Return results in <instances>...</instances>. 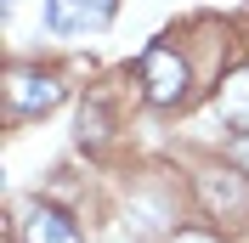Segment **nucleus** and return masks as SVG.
Returning <instances> with one entry per match:
<instances>
[{
  "label": "nucleus",
  "instance_id": "nucleus-6",
  "mask_svg": "<svg viewBox=\"0 0 249 243\" xmlns=\"http://www.w3.org/2000/svg\"><path fill=\"white\" fill-rule=\"evenodd\" d=\"M221 113H227V124H232L238 136H249V74H232V79H227Z\"/></svg>",
  "mask_w": 249,
  "mask_h": 243
},
{
  "label": "nucleus",
  "instance_id": "nucleus-2",
  "mask_svg": "<svg viewBox=\"0 0 249 243\" xmlns=\"http://www.w3.org/2000/svg\"><path fill=\"white\" fill-rule=\"evenodd\" d=\"M142 79H147V102L153 107H176L187 96V62L170 46H147L142 51Z\"/></svg>",
  "mask_w": 249,
  "mask_h": 243
},
{
  "label": "nucleus",
  "instance_id": "nucleus-4",
  "mask_svg": "<svg viewBox=\"0 0 249 243\" xmlns=\"http://www.w3.org/2000/svg\"><path fill=\"white\" fill-rule=\"evenodd\" d=\"M198 187H204V204H210L221 221L249 215V192H244V181H238L232 170H210V175H198Z\"/></svg>",
  "mask_w": 249,
  "mask_h": 243
},
{
  "label": "nucleus",
  "instance_id": "nucleus-1",
  "mask_svg": "<svg viewBox=\"0 0 249 243\" xmlns=\"http://www.w3.org/2000/svg\"><path fill=\"white\" fill-rule=\"evenodd\" d=\"M57 102H62V79H57V74H40V68H12V79H6V107H12V119L51 113Z\"/></svg>",
  "mask_w": 249,
  "mask_h": 243
},
{
  "label": "nucleus",
  "instance_id": "nucleus-8",
  "mask_svg": "<svg viewBox=\"0 0 249 243\" xmlns=\"http://www.w3.org/2000/svg\"><path fill=\"white\" fill-rule=\"evenodd\" d=\"M176 243H215V238H204V232H181Z\"/></svg>",
  "mask_w": 249,
  "mask_h": 243
},
{
  "label": "nucleus",
  "instance_id": "nucleus-3",
  "mask_svg": "<svg viewBox=\"0 0 249 243\" xmlns=\"http://www.w3.org/2000/svg\"><path fill=\"white\" fill-rule=\"evenodd\" d=\"M119 0H46V23L57 34H85V29H108Z\"/></svg>",
  "mask_w": 249,
  "mask_h": 243
},
{
  "label": "nucleus",
  "instance_id": "nucleus-5",
  "mask_svg": "<svg viewBox=\"0 0 249 243\" xmlns=\"http://www.w3.org/2000/svg\"><path fill=\"white\" fill-rule=\"evenodd\" d=\"M23 238L29 243H79V226H74V215H62L57 204H34L23 215Z\"/></svg>",
  "mask_w": 249,
  "mask_h": 243
},
{
  "label": "nucleus",
  "instance_id": "nucleus-7",
  "mask_svg": "<svg viewBox=\"0 0 249 243\" xmlns=\"http://www.w3.org/2000/svg\"><path fill=\"white\" fill-rule=\"evenodd\" d=\"M232 158H238V164H249V136H232Z\"/></svg>",
  "mask_w": 249,
  "mask_h": 243
}]
</instances>
